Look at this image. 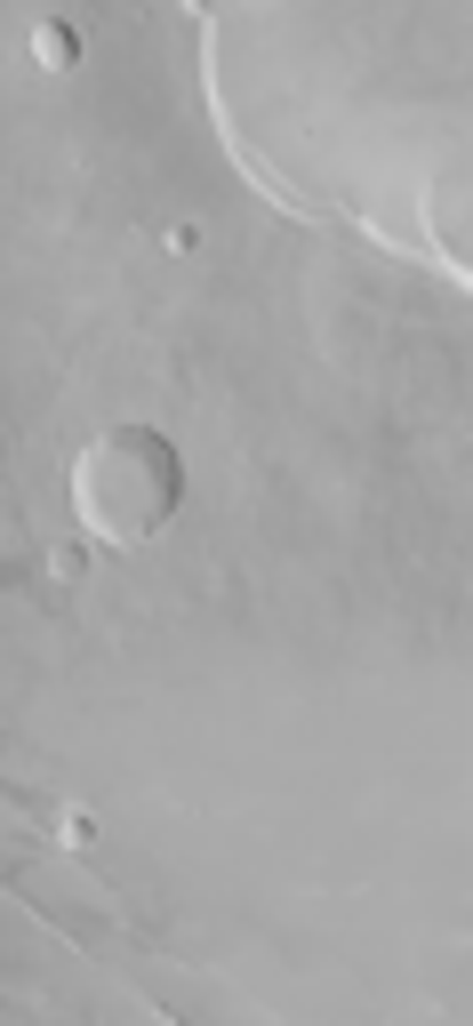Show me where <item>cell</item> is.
<instances>
[{"label":"cell","instance_id":"obj_1","mask_svg":"<svg viewBox=\"0 0 473 1026\" xmlns=\"http://www.w3.org/2000/svg\"><path fill=\"white\" fill-rule=\"evenodd\" d=\"M177 505V458L153 433H105L81 458V513L113 537H145Z\"/></svg>","mask_w":473,"mask_h":1026},{"label":"cell","instance_id":"obj_2","mask_svg":"<svg viewBox=\"0 0 473 1026\" xmlns=\"http://www.w3.org/2000/svg\"><path fill=\"white\" fill-rule=\"evenodd\" d=\"M32 49H41L49 64H64V57H73V32H64V24H41V32H32Z\"/></svg>","mask_w":473,"mask_h":1026}]
</instances>
